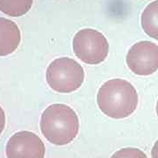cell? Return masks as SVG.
Instances as JSON below:
<instances>
[{
    "label": "cell",
    "instance_id": "4fadbf2b",
    "mask_svg": "<svg viewBox=\"0 0 158 158\" xmlns=\"http://www.w3.org/2000/svg\"><path fill=\"white\" fill-rule=\"evenodd\" d=\"M156 113H157V116H158V100L157 102H156Z\"/></svg>",
    "mask_w": 158,
    "mask_h": 158
},
{
    "label": "cell",
    "instance_id": "8fae6325",
    "mask_svg": "<svg viewBox=\"0 0 158 158\" xmlns=\"http://www.w3.org/2000/svg\"><path fill=\"white\" fill-rule=\"evenodd\" d=\"M5 126H6V114L3 108L0 106V135L5 129Z\"/></svg>",
    "mask_w": 158,
    "mask_h": 158
},
{
    "label": "cell",
    "instance_id": "6da1fadb",
    "mask_svg": "<svg viewBox=\"0 0 158 158\" xmlns=\"http://www.w3.org/2000/svg\"><path fill=\"white\" fill-rule=\"evenodd\" d=\"M98 106L102 113L113 118L130 116L138 106V93L135 86L121 78L110 79L98 91Z\"/></svg>",
    "mask_w": 158,
    "mask_h": 158
},
{
    "label": "cell",
    "instance_id": "277c9868",
    "mask_svg": "<svg viewBox=\"0 0 158 158\" xmlns=\"http://www.w3.org/2000/svg\"><path fill=\"white\" fill-rule=\"evenodd\" d=\"M72 44L76 56L87 64H99L108 56L109 43L107 39L95 29L79 30L74 36Z\"/></svg>",
    "mask_w": 158,
    "mask_h": 158
},
{
    "label": "cell",
    "instance_id": "8992f818",
    "mask_svg": "<svg viewBox=\"0 0 158 158\" xmlns=\"http://www.w3.org/2000/svg\"><path fill=\"white\" fill-rule=\"evenodd\" d=\"M6 153L7 158H44L45 145L33 132L20 131L7 141Z\"/></svg>",
    "mask_w": 158,
    "mask_h": 158
},
{
    "label": "cell",
    "instance_id": "ba28073f",
    "mask_svg": "<svg viewBox=\"0 0 158 158\" xmlns=\"http://www.w3.org/2000/svg\"><path fill=\"white\" fill-rule=\"evenodd\" d=\"M141 25L149 37L158 40V0L153 1L145 7L141 13Z\"/></svg>",
    "mask_w": 158,
    "mask_h": 158
},
{
    "label": "cell",
    "instance_id": "7a4b0ae2",
    "mask_svg": "<svg viewBox=\"0 0 158 158\" xmlns=\"http://www.w3.org/2000/svg\"><path fill=\"white\" fill-rule=\"evenodd\" d=\"M40 130L44 137L52 144H69L78 134L77 114L67 105H50L41 114Z\"/></svg>",
    "mask_w": 158,
    "mask_h": 158
},
{
    "label": "cell",
    "instance_id": "9c48e42d",
    "mask_svg": "<svg viewBox=\"0 0 158 158\" xmlns=\"http://www.w3.org/2000/svg\"><path fill=\"white\" fill-rule=\"evenodd\" d=\"M34 0H0V11L11 17H20L31 9Z\"/></svg>",
    "mask_w": 158,
    "mask_h": 158
},
{
    "label": "cell",
    "instance_id": "52a82bcc",
    "mask_svg": "<svg viewBox=\"0 0 158 158\" xmlns=\"http://www.w3.org/2000/svg\"><path fill=\"white\" fill-rule=\"evenodd\" d=\"M21 34L18 25L6 18L0 17V56H8L18 48Z\"/></svg>",
    "mask_w": 158,
    "mask_h": 158
},
{
    "label": "cell",
    "instance_id": "3957f363",
    "mask_svg": "<svg viewBox=\"0 0 158 158\" xmlns=\"http://www.w3.org/2000/svg\"><path fill=\"white\" fill-rule=\"evenodd\" d=\"M46 79L52 90L59 93H70L83 85L85 69L72 58L60 57L49 63Z\"/></svg>",
    "mask_w": 158,
    "mask_h": 158
},
{
    "label": "cell",
    "instance_id": "7c38bea8",
    "mask_svg": "<svg viewBox=\"0 0 158 158\" xmlns=\"http://www.w3.org/2000/svg\"><path fill=\"white\" fill-rule=\"evenodd\" d=\"M151 156H152V158H158V140L156 141V143L153 147Z\"/></svg>",
    "mask_w": 158,
    "mask_h": 158
},
{
    "label": "cell",
    "instance_id": "30bf717a",
    "mask_svg": "<svg viewBox=\"0 0 158 158\" xmlns=\"http://www.w3.org/2000/svg\"><path fill=\"white\" fill-rule=\"evenodd\" d=\"M111 158H148L147 155L139 148H126L113 154Z\"/></svg>",
    "mask_w": 158,
    "mask_h": 158
},
{
    "label": "cell",
    "instance_id": "5b68a950",
    "mask_svg": "<svg viewBox=\"0 0 158 158\" xmlns=\"http://www.w3.org/2000/svg\"><path fill=\"white\" fill-rule=\"evenodd\" d=\"M126 62L133 73L149 76L158 69V45L142 40L132 46L127 54Z\"/></svg>",
    "mask_w": 158,
    "mask_h": 158
}]
</instances>
